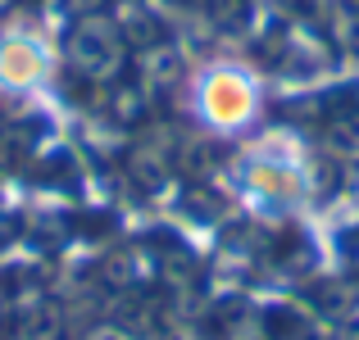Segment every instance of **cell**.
<instances>
[{
    "instance_id": "cell-1",
    "label": "cell",
    "mask_w": 359,
    "mask_h": 340,
    "mask_svg": "<svg viewBox=\"0 0 359 340\" xmlns=\"http://www.w3.org/2000/svg\"><path fill=\"white\" fill-rule=\"evenodd\" d=\"M255 96H250V82L237 78V73H219V78L205 87V109H210L214 122H223V127H232V122H241L245 113H250Z\"/></svg>"
}]
</instances>
